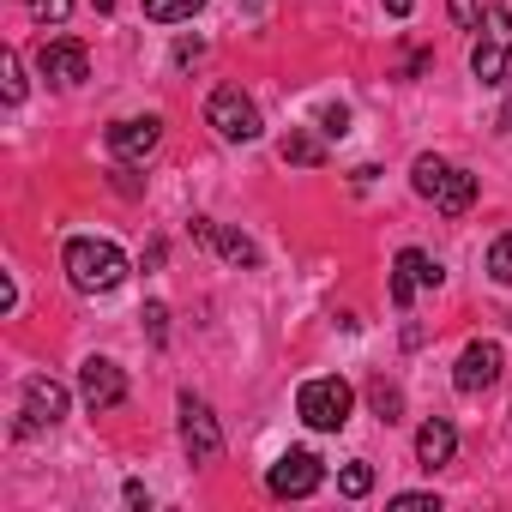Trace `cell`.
I'll return each instance as SVG.
<instances>
[{"mask_svg":"<svg viewBox=\"0 0 512 512\" xmlns=\"http://www.w3.org/2000/svg\"><path fill=\"white\" fill-rule=\"evenodd\" d=\"M61 266H67L79 296H109V290L127 284V253L115 241H97V235H73L67 253H61Z\"/></svg>","mask_w":512,"mask_h":512,"instance_id":"6da1fadb","label":"cell"},{"mask_svg":"<svg viewBox=\"0 0 512 512\" xmlns=\"http://www.w3.org/2000/svg\"><path fill=\"white\" fill-rule=\"evenodd\" d=\"M410 187H416L422 199H434L440 211H452V217L476 205V175H470V169H458V163H446V157H416Z\"/></svg>","mask_w":512,"mask_h":512,"instance_id":"7a4b0ae2","label":"cell"},{"mask_svg":"<svg viewBox=\"0 0 512 512\" xmlns=\"http://www.w3.org/2000/svg\"><path fill=\"white\" fill-rule=\"evenodd\" d=\"M296 410H302V422H308V428L338 434V428L350 422V410H356V392H350V380L320 374V380H308V386L296 392Z\"/></svg>","mask_w":512,"mask_h":512,"instance_id":"3957f363","label":"cell"},{"mask_svg":"<svg viewBox=\"0 0 512 512\" xmlns=\"http://www.w3.org/2000/svg\"><path fill=\"white\" fill-rule=\"evenodd\" d=\"M476 31H482V43L470 49V73L482 85H500L506 79V61H512V13L506 7H488Z\"/></svg>","mask_w":512,"mask_h":512,"instance_id":"277c9868","label":"cell"},{"mask_svg":"<svg viewBox=\"0 0 512 512\" xmlns=\"http://www.w3.org/2000/svg\"><path fill=\"white\" fill-rule=\"evenodd\" d=\"M205 121L229 139V145H253L260 139V109H253V97L241 85H217L211 103H205Z\"/></svg>","mask_w":512,"mask_h":512,"instance_id":"5b68a950","label":"cell"},{"mask_svg":"<svg viewBox=\"0 0 512 512\" xmlns=\"http://www.w3.org/2000/svg\"><path fill=\"white\" fill-rule=\"evenodd\" d=\"M326 482V464L308 452V446H296V452H284L272 470H266V488L278 494V500H308L314 488Z\"/></svg>","mask_w":512,"mask_h":512,"instance_id":"8992f818","label":"cell"},{"mask_svg":"<svg viewBox=\"0 0 512 512\" xmlns=\"http://www.w3.org/2000/svg\"><path fill=\"white\" fill-rule=\"evenodd\" d=\"M61 416H67V386L49 380V374H31V380H25V404H19V434L55 428Z\"/></svg>","mask_w":512,"mask_h":512,"instance_id":"52a82bcc","label":"cell"},{"mask_svg":"<svg viewBox=\"0 0 512 512\" xmlns=\"http://www.w3.org/2000/svg\"><path fill=\"white\" fill-rule=\"evenodd\" d=\"M181 446H187V458L193 464H217L223 458V434H217V416L187 392L181 398Z\"/></svg>","mask_w":512,"mask_h":512,"instance_id":"ba28073f","label":"cell"},{"mask_svg":"<svg viewBox=\"0 0 512 512\" xmlns=\"http://www.w3.org/2000/svg\"><path fill=\"white\" fill-rule=\"evenodd\" d=\"M79 398L91 404V416H103V410H115V404L127 398V374H121L109 356H91V362L79 368Z\"/></svg>","mask_w":512,"mask_h":512,"instance_id":"9c48e42d","label":"cell"},{"mask_svg":"<svg viewBox=\"0 0 512 512\" xmlns=\"http://www.w3.org/2000/svg\"><path fill=\"white\" fill-rule=\"evenodd\" d=\"M500 344H488V338H476V344H464V356H458V374H452V386L464 392V398H476V392H488L494 380H500Z\"/></svg>","mask_w":512,"mask_h":512,"instance_id":"30bf717a","label":"cell"},{"mask_svg":"<svg viewBox=\"0 0 512 512\" xmlns=\"http://www.w3.org/2000/svg\"><path fill=\"white\" fill-rule=\"evenodd\" d=\"M416 290H440V266L428 260L422 247H404L398 266H392V308H410Z\"/></svg>","mask_w":512,"mask_h":512,"instance_id":"8fae6325","label":"cell"},{"mask_svg":"<svg viewBox=\"0 0 512 512\" xmlns=\"http://www.w3.org/2000/svg\"><path fill=\"white\" fill-rule=\"evenodd\" d=\"M157 139H163V121H157V115H139V121H115V127H109V151H115L121 163H145V157L157 151Z\"/></svg>","mask_w":512,"mask_h":512,"instance_id":"7c38bea8","label":"cell"},{"mask_svg":"<svg viewBox=\"0 0 512 512\" xmlns=\"http://www.w3.org/2000/svg\"><path fill=\"white\" fill-rule=\"evenodd\" d=\"M37 67H43V79H55V85H79V79L91 73V55H85V43H73V37H55V43H43Z\"/></svg>","mask_w":512,"mask_h":512,"instance_id":"4fadbf2b","label":"cell"},{"mask_svg":"<svg viewBox=\"0 0 512 512\" xmlns=\"http://www.w3.org/2000/svg\"><path fill=\"white\" fill-rule=\"evenodd\" d=\"M193 241L217 247L229 266H260V247H253L241 229H223V223H211V217H193Z\"/></svg>","mask_w":512,"mask_h":512,"instance_id":"5bb4252c","label":"cell"},{"mask_svg":"<svg viewBox=\"0 0 512 512\" xmlns=\"http://www.w3.org/2000/svg\"><path fill=\"white\" fill-rule=\"evenodd\" d=\"M452 452H458V428L446 416H428L416 428V464L422 470H440V464H452Z\"/></svg>","mask_w":512,"mask_h":512,"instance_id":"9a60e30c","label":"cell"},{"mask_svg":"<svg viewBox=\"0 0 512 512\" xmlns=\"http://www.w3.org/2000/svg\"><path fill=\"white\" fill-rule=\"evenodd\" d=\"M278 151H284V163H302V169H320V163H326V151H320V139H314V133H302V127H290Z\"/></svg>","mask_w":512,"mask_h":512,"instance_id":"2e32d148","label":"cell"},{"mask_svg":"<svg viewBox=\"0 0 512 512\" xmlns=\"http://www.w3.org/2000/svg\"><path fill=\"white\" fill-rule=\"evenodd\" d=\"M205 7V0H145V19H157V25H175V19H193Z\"/></svg>","mask_w":512,"mask_h":512,"instance_id":"e0dca14e","label":"cell"},{"mask_svg":"<svg viewBox=\"0 0 512 512\" xmlns=\"http://www.w3.org/2000/svg\"><path fill=\"white\" fill-rule=\"evenodd\" d=\"M368 398H374L380 422H398V410H404V392H398L392 380H374V386H368Z\"/></svg>","mask_w":512,"mask_h":512,"instance_id":"ac0fdd59","label":"cell"},{"mask_svg":"<svg viewBox=\"0 0 512 512\" xmlns=\"http://www.w3.org/2000/svg\"><path fill=\"white\" fill-rule=\"evenodd\" d=\"M338 488H344L350 500H362V494L374 488V464H362V458H356V464H344V470H338Z\"/></svg>","mask_w":512,"mask_h":512,"instance_id":"d6986e66","label":"cell"},{"mask_svg":"<svg viewBox=\"0 0 512 512\" xmlns=\"http://www.w3.org/2000/svg\"><path fill=\"white\" fill-rule=\"evenodd\" d=\"M488 278H494V284H512V229L488 247Z\"/></svg>","mask_w":512,"mask_h":512,"instance_id":"ffe728a7","label":"cell"},{"mask_svg":"<svg viewBox=\"0 0 512 512\" xmlns=\"http://www.w3.org/2000/svg\"><path fill=\"white\" fill-rule=\"evenodd\" d=\"M320 133H326V139H344V133H350V109H344V103H326V109H320Z\"/></svg>","mask_w":512,"mask_h":512,"instance_id":"44dd1931","label":"cell"},{"mask_svg":"<svg viewBox=\"0 0 512 512\" xmlns=\"http://www.w3.org/2000/svg\"><path fill=\"white\" fill-rule=\"evenodd\" d=\"M31 13H37L43 25H61V19L73 13V0H31Z\"/></svg>","mask_w":512,"mask_h":512,"instance_id":"7402d4cb","label":"cell"},{"mask_svg":"<svg viewBox=\"0 0 512 512\" xmlns=\"http://www.w3.org/2000/svg\"><path fill=\"white\" fill-rule=\"evenodd\" d=\"M452 25L458 31H476L482 25V7H476V0H452Z\"/></svg>","mask_w":512,"mask_h":512,"instance_id":"603a6c76","label":"cell"},{"mask_svg":"<svg viewBox=\"0 0 512 512\" xmlns=\"http://www.w3.org/2000/svg\"><path fill=\"white\" fill-rule=\"evenodd\" d=\"M145 332H151V344H163V338H169V314H163V302H151V308H145Z\"/></svg>","mask_w":512,"mask_h":512,"instance_id":"cb8c5ba5","label":"cell"},{"mask_svg":"<svg viewBox=\"0 0 512 512\" xmlns=\"http://www.w3.org/2000/svg\"><path fill=\"white\" fill-rule=\"evenodd\" d=\"M392 506H398V512H440V500H434V494H398Z\"/></svg>","mask_w":512,"mask_h":512,"instance_id":"d4e9b609","label":"cell"},{"mask_svg":"<svg viewBox=\"0 0 512 512\" xmlns=\"http://www.w3.org/2000/svg\"><path fill=\"white\" fill-rule=\"evenodd\" d=\"M25 97V79H19V55L7 49V103H19Z\"/></svg>","mask_w":512,"mask_h":512,"instance_id":"484cf974","label":"cell"},{"mask_svg":"<svg viewBox=\"0 0 512 512\" xmlns=\"http://www.w3.org/2000/svg\"><path fill=\"white\" fill-rule=\"evenodd\" d=\"M199 49H205V43H199V37H193V43H175V61H181V67H187V61H199Z\"/></svg>","mask_w":512,"mask_h":512,"instance_id":"4316f807","label":"cell"},{"mask_svg":"<svg viewBox=\"0 0 512 512\" xmlns=\"http://www.w3.org/2000/svg\"><path fill=\"white\" fill-rule=\"evenodd\" d=\"M380 7H386L392 19H410V13H416V0H380Z\"/></svg>","mask_w":512,"mask_h":512,"instance_id":"83f0119b","label":"cell"},{"mask_svg":"<svg viewBox=\"0 0 512 512\" xmlns=\"http://www.w3.org/2000/svg\"><path fill=\"white\" fill-rule=\"evenodd\" d=\"M500 133H512V97H506V109H500Z\"/></svg>","mask_w":512,"mask_h":512,"instance_id":"f1b7e54d","label":"cell"}]
</instances>
